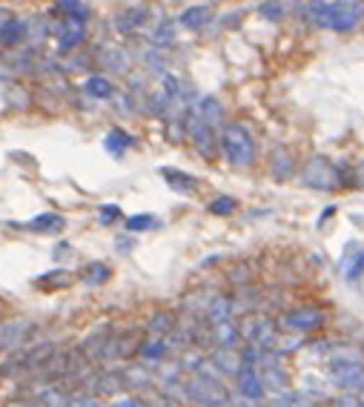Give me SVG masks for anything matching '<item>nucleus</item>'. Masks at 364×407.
I'll return each mask as SVG.
<instances>
[{
  "label": "nucleus",
  "instance_id": "1",
  "mask_svg": "<svg viewBox=\"0 0 364 407\" xmlns=\"http://www.w3.org/2000/svg\"><path fill=\"white\" fill-rule=\"evenodd\" d=\"M221 152L232 166H253L255 141L244 124H227L221 129Z\"/></svg>",
  "mask_w": 364,
  "mask_h": 407
},
{
  "label": "nucleus",
  "instance_id": "2",
  "mask_svg": "<svg viewBox=\"0 0 364 407\" xmlns=\"http://www.w3.org/2000/svg\"><path fill=\"white\" fill-rule=\"evenodd\" d=\"M301 181L304 186L319 189V193H333L342 184V173H338V166L327 155H312L301 166Z\"/></svg>",
  "mask_w": 364,
  "mask_h": 407
},
{
  "label": "nucleus",
  "instance_id": "3",
  "mask_svg": "<svg viewBox=\"0 0 364 407\" xmlns=\"http://www.w3.org/2000/svg\"><path fill=\"white\" fill-rule=\"evenodd\" d=\"M361 381H364L361 356H356L353 350L330 356V385L342 388V390H353V388H361Z\"/></svg>",
  "mask_w": 364,
  "mask_h": 407
},
{
  "label": "nucleus",
  "instance_id": "4",
  "mask_svg": "<svg viewBox=\"0 0 364 407\" xmlns=\"http://www.w3.org/2000/svg\"><path fill=\"white\" fill-rule=\"evenodd\" d=\"M187 401H198V404H227L230 393L221 385V378L215 376H201L196 373L187 378Z\"/></svg>",
  "mask_w": 364,
  "mask_h": 407
},
{
  "label": "nucleus",
  "instance_id": "5",
  "mask_svg": "<svg viewBox=\"0 0 364 407\" xmlns=\"http://www.w3.org/2000/svg\"><path fill=\"white\" fill-rule=\"evenodd\" d=\"M241 327V339H244L247 344H255V347H273L276 339H278V330H276V321L267 319L261 313H250L244 321L238 324Z\"/></svg>",
  "mask_w": 364,
  "mask_h": 407
},
{
  "label": "nucleus",
  "instance_id": "6",
  "mask_svg": "<svg viewBox=\"0 0 364 407\" xmlns=\"http://www.w3.org/2000/svg\"><path fill=\"white\" fill-rule=\"evenodd\" d=\"M281 324L290 333H312V330H319L324 324V313H322L319 307H312V304H301V307L287 310Z\"/></svg>",
  "mask_w": 364,
  "mask_h": 407
},
{
  "label": "nucleus",
  "instance_id": "7",
  "mask_svg": "<svg viewBox=\"0 0 364 407\" xmlns=\"http://www.w3.org/2000/svg\"><path fill=\"white\" fill-rule=\"evenodd\" d=\"M141 342H143V339L138 336V333H129V330L112 333L109 342H106V347H104L101 362H120V358L135 356V353L141 350Z\"/></svg>",
  "mask_w": 364,
  "mask_h": 407
},
{
  "label": "nucleus",
  "instance_id": "8",
  "mask_svg": "<svg viewBox=\"0 0 364 407\" xmlns=\"http://www.w3.org/2000/svg\"><path fill=\"white\" fill-rule=\"evenodd\" d=\"M35 324L29 319H0V353H9L20 347L32 336Z\"/></svg>",
  "mask_w": 364,
  "mask_h": 407
},
{
  "label": "nucleus",
  "instance_id": "9",
  "mask_svg": "<svg viewBox=\"0 0 364 407\" xmlns=\"http://www.w3.org/2000/svg\"><path fill=\"white\" fill-rule=\"evenodd\" d=\"M238 390L247 401H261L264 393H267V385H264V376H261V367L258 365H241L238 370Z\"/></svg>",
  "mask_w": 364,
  "mask_h": 407
},
{
  "label": "nucleus",
  "instance_id": "10",
  "mask_svg": "<svg viewBox=\"0 0 364 407\" xmlns=\"http://www.w3.org/2000/svg\"><path fill=\"white\" fill-rule=\"evenodd\" d=\"M364 17V6L358 0H342L333 3V29L330 32H353Z\"/></svg>",
  "mask_w": 364,
  "mask_h": 407
},
{
  "label": "nucleus",
  "instance_id": "11",
  "mask_svg": "<svg viewBox=\"0 0 364 407\" xmlns=\"http://www.w3.org/2000/svg\"><path fill=\"white\" fill-rule=\"evenodd\" d=\"M55 35H58V52H72L86 40V23L63 17L61 26H55Z\"/></svg>",
  "mask_w": 364,
  "mask_h": 407
},
{
  "label": "nucleus",
  "instance_id": "12",
  "mask_svg": "<svg viewBox=\"0 0 364 407\" xmlns=\"http://www.w3.org/2000/svg\"><path fill=\"white\" fill-rule=\"evenodd\" d=\"M147 20H150V6H129L115 15V29L120 35H135L147 26Z\"/></svg>",
  "mask_w": 364,
  "mask_h": 407
},
{
  "label": "nucleus",
  "instance_id": "13",
  "mask_svg": "<svg viewBox=\"0 0 364 407\" xmlns=\"http://www.w3.org/2000/svg\"><path fill=\"white\" fill-rule=\"evenodd\" d=\"M112 336V330L109 327H98V330H92L89 336L78 344V353L86 358V362H101V356H104V347Z\"/></svg>",
  "mask_w": 364,
  "mask_h": 407
},
{
  "label": "nucleus",
  "instance_id": "14",
  "mask_svg": "<svg viewBox=\"0 0 364 407\" xmlns=\"http://www.w3.org/2000/svg\"><path fill=\"white\" fill-rule=\"evenodd\" d=\"M127 388L124 370H101L98 376H92V390L98 396H115Z\"/></svg>",
  "mask_w": 364,
  "mask_h": 407
},
{
  "label": "nucleus",
  "instance_id": "15",
  "mask_svg": "<svg viewBox=\"0 0 364 407\" xmlns=\"http://www.w3.org/2000/svg\"><path fill=\"white\" fill-rule=\"evenodd\" d=\"M161 178L166 181V186L178 195H192L198 189V178L196 175H187L181 170H173V166H161Z\"/></svg>",
  "mask_w": 364,
  "mask_h": 407
},
{
  "label": "nucleus",
  "instance_id": "16",
  "mask_svg": "<svg viewBox=\"0 0 364 407\" xmlns=\"http://www.w3.org/2000/svg\"><path fill=\"white\" fill-rule=\"evenodd\" d=\"M17 227L29 230V232H46V235H55V232H63L66 218H63L61 212H40V215H35L32 221H26V224H17Z\"/></svg>",
  "mask_w": 364,
  "mask_h": 407
},
{
  "label": "nucleus",
  "instance_id": "17",
  "mask_svg": "<svg viewBox=\"0 0 364 407\" xmlns=\"http://www.w3.org/2000/svg\"><path fill=\"white\" fill-rule=\"evenodd\" d=\"M342 276L347 281H358L364 276V247L361 244H350L345 250V264H342Z\"/></svg>",
  "mask_w": 364,
  "mask_h": 407
},
{
  "label": "nucleus",
  "instance_id": "18",
  "mask_svg": "<svg viewBox=\"0 0 364 407\" xmlns=\"http://www.w3.org/2000/svg\"><path fill=\"white\" fill-rule=\"evenodd\" d=\"M196 109H198V115L204 118V121H207L212 129H218V132L224 129V109H221V104L212 98V95H207V98L196 101Z\"/></svg>",
  "mask_w": 364,
  "mask_h": 407
},
{
  "label": "nucleus",
  "instance_id": "19",
  "mask_svg": "<svg viewBox=\"0 0 364 407\" xmlns=\"http://www.w3.org/2000/svg\"><path fill=\"white\" fill-rule=\"evenodd\" d=\"M72 281H75V276H72L69 270H49V273H40L35 278V287L38 290H66V287H72Z\"/></svg>",
  "mask_w": 364,
  "mask_h": 407
},
{
  "label": "nucleus",
  "instance_id": "20",
  "mask_svg": "<svg viewBox=\"0 0 364 407\" xmlns=\"http://www.w3.org/2000/svg\"><path fill=\"white\" fill-rule=\"evenodd\" d=\"M307 20L319 29H333V3H324V0H310L304 9Z\"/></svg>",
  "mask_w": 364,
  "mask_h": 407
},
{
  "label": "nucleus",
  "instance_id": "21",
  "mask_svg": "<svg viewBox=\"0 0 364 407\" xmlns=\"http://www.w3.org/2000/svg\"><path fill=\"white\" fill-rule=\"evenodd\" d=\"M204 316H207L209 327L212 324H221V321H230L232 319V298L230 296H212Z\"/></svg>",
  "mask_w": 364,
  "mask_h": 407
},
{
  "label": "nucleus",
  "instance_id": "22",
  "mask_svg": "<svg viewBox=\"0 0 364 407\" xmlns=\"http://www.w3.org/2000/svg\"><path fill=\"white\" fill-rule=\"evenodd\" d=\"M209 20H212V9H209V6H189V9H184L181 17H178L181 26H184V29H192V32L204 29Z\"/></svg>",
  "mask_w": 364,
  "mask_h": 407
},
{
  "label": "nucleus",
  "instance_id": "23",
  "mask_svg": "<svg viewBox=\"0 0 364 407\" xmlns=\"http://www.w3.org/2000/svg\"><path fill=\"white\" fill-rule=\"evenodd\" d=\"M166 353H169V342L164 336H150L147 342H141V350H138V356L143 358V362H150V365L164 362Z\"/></svg>",
  "mask_w": 364,
  "mask_h": 407
},
{
  "label": "nucleus",
  "instance_id": "24",
  "mask_svg": "<svg viewBox=\"0 0 364 407\" xmlns=\"http://www.w3.org/2000/svg\"><path fill=\"white\" fill-rule=\"evenodd\" d=\"M209 336L215 339L218 347H235L241 342V327L230 319V321H221V324H212V333Z\"/></svg>",
  "mask_w": 364,
  "mask_h": 407
},
{
  "label": "nucleus",
  "instance_id": "25",
  "mask_svg": "<svg viewBox=\"0 0 364 407\" xmlns=\"http://www.w3.org/2000/svg\"><path fill=\"white\" fill-rule=\"evenodd\" d=\"M212 362L221 367L224 376H238L241 365H244V358H241V353H235V347H218V353L212 356Z\"/></svg>",
  "mask_w": 364,
  "mask_h": 407
},
{
  "label": "nucleus",
  "instance_id": "26",
  "mask_svg": "<svg viewBox=\"0 0 364 407\" xmlns=\"http://www.w3.org/2000/svg\"><path fill=\"white\" fill-rule=\"evenodd\" d=\"M132 143H135V138L132 135H127L124 129H109L106 132V138H104V150L109 152V155H115V158H120V155H124L129 147H132Z\"/></svg>",
  "mask_w": 364,
  "mask_h": 407
},
{
  "label": "nucleus",
  "instance_id": "27",
  "mask_svg": "<svg viewBox=\"0 0 364 407\" xmlns=\"http://www.w3.org/2000/svg\"><path fill=\"white\" fill-rule=\"evenodd\" d=\"M178 327H175V316L166 313V310H158V313H152V319L147 321V333L150 336H173Z\"/></svg>",
  "mask_w": 364,
  "mask_h": 407
},
{
  "label": "nucleus",
  "instance_id": "28",
  "mask_svg": "<svg viewBox=\"0 0 364 407\" xmlns=\"http://www.w3.org/2000/svg\"><path fill=\"white\" fill-rule=\"evenodd\" d=\"M109 276H112V270H109V264H104V261H89V264L81 270V278H84V284H89V287L106 284Z\"/></svg>",
  "mask_w": 364,
  "mask_h": 407
},
{
  "label": "nucleus",
  "instance_id": "29",
  "mask_svg": "<svg viewBox=\"0 0 364 407\" xmlns=\"http://www.w3.org/2000/svg\"><path fill=\"white\" fill-rule=\"evenodd\" d=\"M293 173H296L293 155H290L287 150H276V155H273V178L287 181V178H293Z\"/></svg>",
  "mask_w": 364,
  "mask_h": 407
},
{
  "label": "nucleus",
  "instance_id": "30",
  "mask_svg": "<svg viewBox=\"0 0 364 407\" xmlns=\"http://www.w3.org/2000/svg\"><path fill=\"white\" fill-rule=\"evenodd\" d=\"M84 89H86V95H92V98H98V101H106V98H112V95H115V86L106 78H101V75H92L84 83Z\"/></svg>",
  "mask_w": 364,
  "mask_h": 407
},
{
  "label": "nucleus",
  "instance_id": "31",
  "mask_svg": "<svg viewBox=\"0 0 364 407\" xmlns=\"http://www.w3.org/2000/svg\"><path fill=\"white\" fill-rule=\"evenodd\" d=\"M58 9L63 17H72V20H89V9L84 0H58Z\"/></svg>",
  "mask_w": 364,
  "mask_h": 407
},
{
  "label": "nucleus",
  "instance_id": "32",
  "mask_svg": "<svg viewBox=\"0 0 364 407\" xmlns=\"http://www.w3.org/2000/svg\"><path fill=\"white\" fill-rule=\"evenodd\" d=\"M155 227H158V218L152 212H138V215H129L127 218L129 232H147V230H155Z\"/></svg>",
  "mask_w": 364,
  "mask_h": 407
},
{
  "label": "nucleus",
  "instance_id": "33",
  "mask_svg": "<svg viewBox=\"0 0 364 407\" xmlns=\"http://www.w3.org/2000/svg\"><path fill=\"white\" fill-rule=\"evenodd\" d=\"M3 95H6V101H9L12 106H17V109L29 106V92L23 89L20 83H6V86H3Z\"/></svg>",
  "mask_w": 364,
  "mask_h": 407
},
{
  "label": "nucleus",
  "instance_id": "34",
  "mask_svg": "<svg viewBox=\"0 0 364 407\" xmlns=\"http://www.w3.org/2000/svg\"><path fill=\"white\" fill-rule=\"evenodd\" d=\"M173 40H175V23L173 20H161L155 26V32H152V43L155 46H169Z\"/></svg>",
  "mask_w": 364,
  "mask_h": 407
},
{
  "label": "nucleus",
  "instance_id": "35",
  "mask_svg": "<svg viewBox=\"0 0 364 407\" xmlns=\"http://www.w3.org/2000/svg\"><path fill=\"white\" fill-rule=\"evenodd\" d=\"M235 207H238L235 198H230V195H218V198H212V201L207 204V212H209V215H232Z\"/></svg>",
  "mask_w": 364,
  "mask_h": 407
},
{
  "label": "nucleus",
  "instance_id": "36",
  "mask_svg": "<svg viewBox=\"0 0 364 407\" xmlns=\"http://www.w3.org/2000/svg\"><path fill=\"white\" fill-rule=\"evenodd\" d=\"M124 378H127V388H150L152 385V378L143 373V370H138V367H127L124 370Z\"/></svg>",
  "mask_w": 364,
  "mask_h": 407
},
{
  "label": "nucleus",
  "instance_id": "37",
  "mask_svg": "<svg viewBox=\"0 0 364 407\" xmlns=\"http://www.w3.org/2000/svg\"><path fill=\"white\" fill-rule=\"evenodd\" d=\"M258 15L267 17V20H281L284 17V3L281 0H264V3L258 6Z\"/></svg>",
  "mask_w": 364,
  "mask_h": 407
},
{
  "label": "nucleus",
  "instance_id": "38",
  "mask_svg": "<svg viewBox=\"0 0 364 407\" xmlns=\"http://www.w3.org/2000/svg\"><path fill=\"white\" fill-rule=\"evenodd\" d=\"M120 215H124V209H120L118 204H104L101 209H98V221L104 224V227H109V224H115Z\"/></svg>",
  "mask_w": 364,
  "mask_h": 407
},
{
  "label": "nucleus",
  "instance_id": "39",
  "mask_svg": "<svg viewBox=\"0 0 364 407\" xmlns=\"http://www.w3.org/2000/svg\"><path fill=\"white\" fill-rule=\"evenodd\" d=\"M276 401H278V404H301L304 399H301L299 393H284V396H281V399H276Z\"/></svg>",
  "mask_w": 364,
  "mask_h": 407
},
{
  "label": "nucleus",
  "instance_id": "40",
  "mask_svg": "<svg viewBox=\"0 0 364 407\" xmlns=\"http://www.w3.org/2000/svg\"><path fill=\"white\" fill-rule=\"evenodd\" d=\"M132 247H135V241H132V238H129V235H120V241H118V250H120V253H129Z\"/></svg>",
  "mask_w": 364,
  "mask_h": 407
},
{
  "label": "nucleus",
  "instance_id": "41",
  "mask_svg": "<svg viewBox=\"0 0 364 407\" xmlns=\"http://www.w3.org/2000/svg\"><path fill=\"white\" fill-rule=\"evenodd\" d=\"M356 184L364 189V163H358V166H356Z\"/></svg>",
  "mask_w": 364,
  "mask_h": 407
},
{
  "label": "nucleus",
  "instance_id": "42",
  "mask_svg": "<svg viewBox=\"0 0 364 407\" xmlns=\"http://www.w3.org/2000/svg\"><path fill=\"white\" fill-rule=\"evenodd\" d=\"M12 17H15V15H12L9 9H3V6H0V29H3V23H6V20H12Z\"/></svg>",
  "mask_w": 364,
  "mask_h": 407
},
{
  "label": "nucleus",
  "instance_id": "43",
  "mask_svg": "<svg viewBox=\"0 0 364 407\" xmlns=\"http://www.w3.org/2000/svg\"><path fill=\"white\" fill-rule=\"evenodd\" d=\"M118 404H120V407H127V404H129V407H138V404H143V401H141V399H124V401H118Z\"/></svg>",
  "mask_w": 364,
  "mask_h": 407
},
{
  "label": "nucleus",
  "instance_id": "44",
  "mask_svg": "<svg viewBox=\"0 0 364 407\" xmlns=\"http://www.w3.org/2000/svg\"><path fill=\"white\" fill-rule=\"evenodd\" d=\"M361 393H358V399H361V404H364V381H361V388H358Z\"/></svg>",
  "mask_w": 364,
  "mask_h": 407
}]
</instances>
